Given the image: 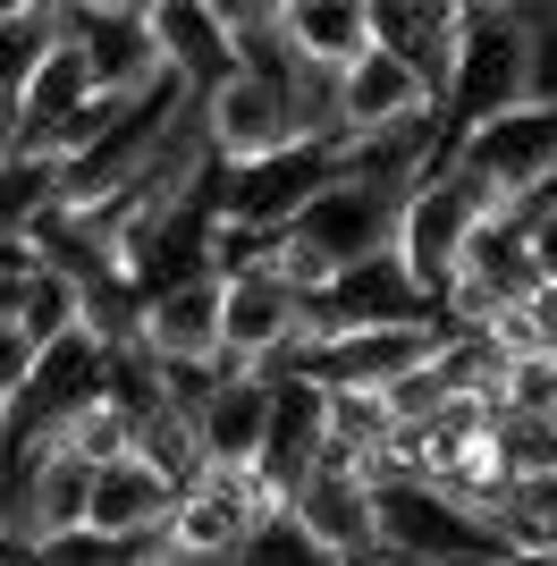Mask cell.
<instances>
[{
  "label": "cell",
  "instance_id": "cell-21",
  "mask_svg": "<svg viewBox=\"0 0 557 566\" xmlns=\"http://www.w3.org/2000/svg\"><path fill=\"white\" fill-rule=\"evenodd\" d=\"M515 229H524V254H533L540 287H557V203H540V212H515Z\"/></svg>",
  "mask_w": 557,
  "mask_h": 566
},
{
  "label": "cell",
  "instance_id": "cell-10",
  "mask_svg": "<svg viewBox=\"0 0 557 566\" xmlns=\"http://www.w3.org/2000/svg\"><path fill=\"white\" fill-rule=\"evenodd\" d=\"M414 118H440V94H431V76H422L414 60H397V51L371 43L364 60L338 76V127H347V144L414 127Z\"/></svg>",
  "mask_w": 557,
  "mask_h": 566
},
{
  "label": "cell",
  "instance_id": "cell-1",
  "mask_svg": "<svg viewBox=\"0 0 557 566\" xmlns=\"http://www.w3.org/2000/svg\"><path fill=\"white\" fill-rule=\"evenodd\" d=\"M533 76V9H498V0H464V43L456 76H448V136H473L490 118H507Z\"/></svg>",
  "mask_w": 557,
  "mask_h": 566
},
{
  "label": "cell",
  "instance_id": "cell-20",
  "mask_svg": "<svg viewBox=\"0 0 557 566\" xmlns=\"http://www.w3.org/2000/svg\"><path fill=\"white\" fill-rule=\"evenodd\" d=\"M524 102L557 111V9H533V76H524Z\"/></svg>",
  "mask_w": 557,
  "mask_h": 566
},
{
  "label": "cell",
  "instance_id": "cell-6",
  "mask_svg": "<svg viewBox=\"0 0 557 566\" xmlns=\"http://www.w3.org/2000/svg\"><path fill=\"white\" fill-rule=\"evenodd\" d=\"M69 43L85 51L93 94H102V102H144V94H161V85H169L153 9H69Z\"/></svg>",
  "mask_w": 557,
  "mask_h": 566
},
{
  "label": "cell",
  "instance_id": "cell-7",
  "mask_svg": "<svg viewBox=\"0 0 557 566\" xmlns=\"http://www.w3.org/2000/svg\"><path fill=\"white\" fill-rule=\"evenodd\" d=\"M203 144L220 169H254V161H278V153H296V111H287V94H278L271 76H245L237 69L220 94L203 102Z\"/></svg>",
  "mask_w": 557,
  "mask_h": 566
},
{
  "label": "cell",
  "instance_id": "cell-13",
  "mask_svg": "<svg viewBox=\"0 0 557 566\" xmlns=\"http://www.w3.org/2000/svg\"><path fill=\"white\" fill-rule=\"evenodd\" d=\"M371 43L414 60L431 76L440 111H448V76H456V43H464V0H380L371 9Z\"/></svg>",
  "mask_w": 557,
  "mask_h": 566
},
{
  "label": "cell",
  "instance_id": "cell-22",
  "mask_svg": "<svg viewBox=\"0 0 557 566\" xmlns=\"http://www.w3.org/2000/svg\"><path fill=\"white\" fill-rule=\"evenodd\" d=\"M0 566H18V558H9V549H0Z\"/></svg>",
  "mask_w": 557,
  "mask_h": 566
},
{
  "label": "cell",
  "instance_id": "cell-17",
  "mask_svg": "<svg viewBox=\"0 0 557 566\" xmlns=\"http://www.w3.org/2000/svg\"><path fill=\"white\" fill-rule=\"evenodd\" d=\"M9 331H18L34 355H43V347H60V338H76V331H85V287H76V280H60V271L43 262V271L25 280L18 322H9Z\"/></svg>",
  "mask_w": 557,
  "mask_h": 566
},
{
  "label": "cell",
  "instance_id": "cell-18",
  "mask_svg": "<svg viewBox=\"0 0 557 566\" xmlns=\"http://www.w3.org/2000/svg\"><path fill=\"white\" fill-rule=\"evenodd\" d=\"M51 449H69L76 465L111 473V465H127V457H136V423H127V415L102 398V406H85V415H69V423L51 431Z\"/></svg>",
  "mask_w": 557,
  "mask_h": 566
},
{
  "label": "cell",
  "instance_id": "cell-16",
  "mask_svg": "<svg viewBox=\"0 0 557 566\" xmlns=\"http://www.w3.org/2000/svg\"><path fill=\"white\" fill-rule=\"evenodd\" d=\"M278 25L313 69H338V76L371 51V0H278Z\"/></svg>",
  "mask_w": 557,
  "mask_h": 566
},
{
  "label": "cell",
  "instance_id": "cell-5",
  "mask_svg": "<svg viewBox=\"0 0 557 566\" xmlns=\"http://www.w3.org/2000/svg\"><path fill=\"white\" fill-rule=\"evenodd\" d=\"M456 161L482 178L498 203H533L540 187H557V111H540V102H515L507 118H490V127H473V136L456 144Z\"/></svg>",
  "mask_w": 557,
  "mask_h": 566
},
{
  "label": "cell",
  "instance_id": "cell-8",
  "mask_svg": "<svg viewBox=\"0 0 557 566\" xmlns=\"http://www.w3.org/2000/svg\"><path fill=\"white\" fill-rule=\"evenodd\" d=\"M440 347H448V322H422V331H355V338H338V347L304 355V380L355 389V398H389L397 380H414Z\"/></svg>",
  "mask_w": 557,
  "mask_h": 566
},
{
  "label": "cell",
  "instance_id": "cell-14",
  "mask_svg": "<svg viewBox=\"0 0 557 566\" xmlns=\"http://www.w3.org/2000/svg\"><path fill=\"white\" fill-rule=\"evenodd\" d=\"M271 389H278V380L229 373V389H220V398L195 415L211 473H254V465H262V440H271Z\"/></svg>",
  "mask_w": 557,
  "mask_h": 566
},
{
  "label": "cell",
  "instance_id": "cell-9",
  "mask_svg": "<svg viewBox=\"0 0 557 566\" xmlns=\"http://www.w3.org/2000/svg\"><path fill=\"white\" fill-rule=\"evenodd\" d=\"M136 347L153 364H229V280H178L144 296Z\"/></svg>",
  "mask_w": 557,
  "mask_h": 566
},
{
  "label": "cell",
  "instance_id": "cell-15",
  "mask_svg": "<svg viewBox=\"0 0 557 566\" xmlns=\"http://www.w3.org/2000/svg\"><path fill=\"white\" fill-rule=\"evenodd\" d=\"M169 516H178V491H169L144 457H127V465H111V473H93V533H102V542H144V533H169Z\"/></svg>",
  "mask_w": 557,
  "mask_h": 566
},
{
  "label": "cell",
  "instance_id": "cell-2",
  "mask_svg": "<svg viewBox=\"0 0 557 566\" xmlns=\"http://www.w3.org/2000/svg\"><path fill=\"white\" fill-rule=\"evenodd\" d=\"M507 212L498 195L473 178V169L448 153V169L431 178V187L406 203V229H397V262H406V280L431 296V305L448 313V287H456V262H464V245L490 229V220Z\"/></svg>",
  "mask_w": 557,
  "mask_h": 566
},
{
  "label": "cell",
  "instance_id": "cell-3",
  "mask_svg": "<svg viewBox=\"0 0 557 566\" xmlns=\"http://www.w3.org/2000/svg\"><path fill=\"white\" fill-rule=\"evenodd\" d=\"M278 516L287 507L262 491V473H203L169 516V549H178V566H237Z\"/></svg>",
  "mask_w": 557,
  "mask_h": 566
},
{
  "label": "cell",
  "instance_id": "cell-12",
  "mask_svg": "<svg viewBox=\"0 0 557 566\" xmlns=\"http://www.w3.org/2000/svg\"><path fill=\"white\" fill-rule=\"evenodd\" d=\"M153 34H161V60L195 102H211L237 76V43L220 25V0H153Z\"/></svg>",
  "mask_w": 557,
  "mask_h": 566
},
{
  "label": "cell",
  "instance_id": "cell-11",
  "mask_svg": "<svg viewBox=\"0 0 557 566\" xmlns=\"http://www.w3.org/2000/svg\"><path fill=\"white\" fill-rule=\"evenodd\" d=\"M322 449H329V389L322 380H278L271 389V440H262V491L278 507H296V491L322 473Z\"/></svg>",
  "mask_w": 557,
  "mask_h": 566
},
{
  "label": "cell",
  "instance_id": "cell-4",
  "mask_svg": "<svg viewBox=\"0 0 557 566\" xmlns=\"http://www.w3.org/2000/svg\"><path fill=\"white\" fill-rule=\"evenodd\" d=\"M338 178V144H296L278 161H254V169H220V229L229 237H278L313 212V195Z\"/></svg>",
  "mask_w": 557,
  "mask_h": 566
},
{
  "label": "cell",
  "instance_id": "cell-19",
  "mask_svg": "<svg viewBox=\"0 0 557 566\" xmlns=\"http://www.w3.org/2000/svg\"><path fill=\"white\" fill-rule=\"evenodd\" d=\"M507 482H557V415H498Z\"/></svg>",
  "mask_w": 557,
  "mask_h": 566
}]
</instances>
